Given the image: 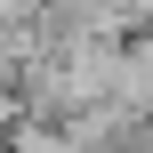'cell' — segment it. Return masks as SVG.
Instances as JSON below:
<instances>
[{
    "mask_svg": "<svg viewBox=\"0 0 153 153\" xmlns=\"http://www.w3.org/2000/svg\"><path fill=\"white\" fill-rule=\"evenodd\" d=\"M105 105H121V113H153V24L121 32V48H113V97H105Z\"/></svg>",
    "mask_w": 153,
    "mask_h": 153,
    "instance_id": "cell-1",
    "label": "cell"
},
{
    "mask_svg": "<svg viewBox=\"0 0 153 153\" xmlns=\"http://www.w3.org/2000/svg\"><path fill=\"white\" fill-rule=\"evenodd\" d=\"M113 16H121V32H137V24H153V0H113Z\"/></svg>",
    "mask_w": 153,
    "mask_h": 153,
    "instance_id": "cell-2",
    "label": "cell"
}]
</instances>
